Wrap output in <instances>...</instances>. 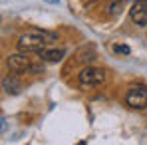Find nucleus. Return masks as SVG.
Masks as SVG:
<instances>
[{
  "mask_svg": "<svg viewBox=\"0 0 147 145\" xmlns=\"http://www.w3.org/2000/svg\"><path fill=\"white\" fill-rule=\"evenodd\" d=\"M121 2H129V0H121Z\"/></svg>",
  "mask_w": 147,
  "mask_h": 145,
  "instance_id": "obj_11",
  "label": "nucleus"
},
{
  "mask_svg": "<svg viewBox=\"0 0 147 145\" xmlns=\"http://www.w3.org/2000/svg\"><path fill=\"white\" fill-rule=\"evenodd\" d=\"M46 2H48V4H58L60 0H46Z\"/></svg>",
  "mask_w": 147,
  "mask_h": 145,
  "instance_id": "obj_10",
  "label": "nucleus"
},
{
  "mask_svg": "<svg viewBox=\"0 0 147 145\" xmlns=\"http://www.w3.org/2000/svg\"><path fill=\"white\" fill-rule=\"evenodd\" d=\"M56 36L50 32H42V30H34V32H26L18 38V50L20 52H42L48 46Z\"/></svg>",
  "mask_w": 147,
  "mask_h": 145,
  "instance_id": "obj_1",
  "label": "nucleus"
},
{
  "mask_svg": "<svg viewBox=\"0 0 147 145\" xmlns=\"http://www.w3.org/2000/svg\"><path fill=\"white\" fill-rule=\"evenodd\" d=\"M131 20L137 26L147 24V0H135V4L131 6Z\"/></svg>",
  "mask_w": 147,
  "mask_h": 145,
  "instance_id": "obj_5",
  "label": "nucleus"
},
{
  "mask_svg": "<svg viewBox=\"0 0 147 145\" xmlns=\"http://www.w3.org/2000/svg\"><path fill=\"white\" fill-rule=\"evenodd\" d=\"M94 2H96V0H94Z\"/></svg>",
  "mask_w": 147,
  "mask_h": 145,
  "instance_id": "obj_12",
  "label": "nucleus"
},
{
  "mask_svg": "<svg viewBox=\"0 0 147 145\" xmlns=\"http://www.w3.org/2000/svg\"><path fill=\"white\" fill-rule=\"evenodd\" d=\"M78 82L82 88H96L101 86L105 82V72L99 70V68H84L80 76H78Z\"/></svg>",
  "mask_w": 147,
  "mask_h": 145,
  "instance_id": "obj_3",
  "label": "nucleus"
},
{
  "mask_svg": "<svg viewBox=\"0 0 147 145\" xmlns=\"http://www.w3.org/2000/svg\"><path fill=\"white\" fill-rule=\"evenodd\" d=\"M6 64H8V70H10L12 74H28V72H32V62H30V58L26 56V52L8 56Z\"/></svg>",
  "mask_w": 147,
  "mask_h": 145,
  "instance_id": "obj_4",
  "label": "nucleus"
},
{
  "mask_svg": "<svg viewBox=\"0 0 147 145\" xmlns=\"http://www.w3.org/2000/svg\"><path fill=\"white\" fill-rule=\"evenodd\" d=\"M125 103H127L131 109H145L147 107V88L141 86V84L131 86V88L127 90Z\"/></svg>",
  "mask_w": 147,
  "mask_h": 145,
  "instance_id": "obj_2",
  "label": "nucleus"
},
{
  "mask_svg": "<svg viewBox=\"0 0 147 145\" xmlns=\"http://www.w3.org/2000/svg\"><path fill=\"white\" fill-rule=\"evenodd\" d=\"M2 86H4V92H6V94H18V92L22 90L20 82H16L14 78H4Z\"/></svg>",
  "mask_w": 147,
  "mask_h": 145,
  "instance_id": "obj_7",
  "label": "nucleus"
},
{
  "mask_svg": "<svg viewBox=\"0 0 147 145\" xmlns=\"http://www.w3.org/2000/svg\"><path fill=\"white\" fill-rule=\"evenodd\" d=\"M121 8H123V2L121 0H115L113 4H109V14L117 16V14H121Z\"/></svg>",
  "mask_w": 147,
  "mask_h": 145,
  "instance_id": "obj_8",
  "label": "nucleus"
},
{
  "mask_svg": "<svg viewBox=\"0 0 147 145\" xmlns=\"http://www.w3.org/2000/svg\"><path fill=\"white\" fill-rule=\"evenodd\" d=\"M113 52H115V54H121V56H129V52H131V50H129V46L115 44V46H113Z\"/></svg>",
  "mask_w": 147,
  "mask_h": 145,
  "instance_id": "obj_9",
  "label": "nucleus"
},
{
  "mask_svg": "<svg viewBox=\"0 0 147 145\" xmlns=\"http://www.w3.org/2000/svg\"><path fill=\"white\" fill-rule=\"evenodd\" d=\"M40 54V58L42 60H46V62H60L64 56H66V50L58 48V50H42V52H38Z\"/></svg>",
  "mask_w": 147,
  "mask_h": 145,
  "instance_id": "obj_6",
  "label": "nucleus"
}]
</instances>
